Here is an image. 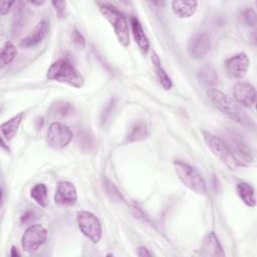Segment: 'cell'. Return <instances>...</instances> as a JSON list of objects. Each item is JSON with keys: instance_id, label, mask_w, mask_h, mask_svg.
I'll list each match as a JSON object with an SVG mask.
<instances>
[{"instance_id": "cell-28", "label": "cell", "mask_w": 257, "mask_h": 257, "mask_svg": "<svg viewBox=\"0 0 257 257\" xmlns=\"http://www.w3.org/2000/svg\"><path fill=\"white\" fill-rule=\"evenodd\" d=\"M52 5L55 7V10H56L57 14L59 15V17H62L64 10H65L66 3L64 1H53Z\"/></svg>"}, {"instance_id": "cell-14", "label": "cell", "mask_w": 257, "mask_h": 257, "mask_svg": "<svg viewBox=\"0 0 257 257\" xmlns=\"http://www.w3.org/2000/svg\"><path fill=\"white\" fill-rule=\"evenodd\" d=\"M200 255L206 257L225 256V252L223 251V248L214 232L208 233L203 239L200 248Z\"/></svg>"}, {"instance_id": "cell-21", "label": "cell", "mask_w": 257, "mask_h": 257, "mask_svg": "<svg viewBox=\"0 0 257 257\" xmlns=\"http://www.w3.org/2000/svg\"><path fill=\"white\" fill-rule=\"evenodd\" d=\"M236 191H237L239 198L242 200V202L244 204H246L249 207H254L256 205L255 193H254V189L252 188L251 185H249L245 182H240L237 184Z\"/></svg>"}, {"instance_id": "cell-3", "label": "cell", "mask_w": 257, "mask_h": 257, "mask_svg": "<svg viewBox=\"0 0 257 257\" xmlns=\"http://www.w3.org/2000/svg\"><path fill=\"white\" fill-rule=\"evenodd\" d=\"M99 11L112 26L118 42L123 47H127L130 45V31L128 23L124 15L114 6L108 4H100Z\"/></svg>"}, {"instance_id": "cell-27", "label": "cell", "mask_w": 257, "mask_h": 257, "mask_svg": "<svg viewBox=\"0 0 257 257\" xmlns=\"http://www.w3.org/2000/svg\"><path fill=\"white\" fill-rule=\"evenodd\" d=\"M243 19L245 21V23L248 25V26H251V27H255L256 24H257V16H256V13L254 10L248 8V9H245L243 11Z\"/></svg>"}, {"instance_id": "cell-24", "label": "cell", "mask_w": 257, "mask_h": 257, "mask_svg": "<svg viewBox=\"0 0 257 257\" xmlns=\"http://www.w3.org/2000/svg\"><path fill=\"white\" fill-rule=\"evenodd\" d=\"M17 54V49L15 47V45L10 42V41H6L4 43V45L2 46L1 52H0V64L1 66H5L9 63H11L14 58L16 57Z\"/></svg>"}, {"instance_id": "cell-9", "label": "cell", "mask_w": 257, "mask_h": 257, "mask_svg": "<svg viewBox=\"0 0 257 257\" xmlns=\"http://www.w3.org/2000/svg\"><path fill=\"white\" fill-rule=\"evenodd\" d=\"M224 142L233 156L237 166L248 167L253 163L254 157L250 149L243 142L236 139L234 136H228Z\"/></svg>"}, {"instance_id": "cell-10", "label": "cell", "mask_w": 257, "mask_h": 257, "mask_svg": "<svg viewBox=\"0 0 257 257\" xmlns=\"http://www.w3.org/2000/svg\"><path fill=\"white\" fill-rule=\"evenodd\" d=\"M249 66H250V59L247 56V54L244 52L237 53L227 58L226 61L224 62L226 73L231 78H237V79H241L247 74L249 70Z\"/></svg>"}, {"instance_id": "cell-15", "label": "cell", "mask_w": 257, "mask_h": 257, "mask_svg": "<svg viewBox=\"0 0 257 257\" xmlns=\"http://www.w3.org/2000/svg\"><path fill=\"white\" fill-rule=\"evenodd\" d=\"M48 31H49V22L46 20H43L33 29V31H31L30 34H28L25 38L21 40L20 45L25 48L33 47L43 40V38L46 36Z\"/></svg>"}, {"instance_id": "cell-22", "label": "cell", "mask_w": 257, "mask_h": 257, "mask_svg": "<svg viewBox=\"0 0 257 257\" xmlns=\"http://www.w3.org/2000/svg\"><path fill=\"white\" fill-rule=\"evenodd\" d=\"M152 61L155 67V71L157 74V77L161 83V85L166 89H171L173 86V82L171 77L168 75V73L166 72V70L163 68V66L161 65V61L159 56L157 55V53H153L152 55Z\"/></svg>"}, {"instance_id": "cell-7", "label": "cell", "mask_w": 257, "mask_h": 257, "mask_svg": "<svg viewBox=\"0 0 257 257\" xmlns=\"http://www.w3.org/2000/svg\"><path fill=\"white\" fill-rule=\"evenodd\" d=\"M78 228L81 233L92 243H98L101 239L102 229L99 219L91 212L80 210L76 215Z\"/></svg>"}, {"instance_id": "cell-12", "label": "cell", "mask_w": 257, "mask_h": 257, "mask_svg": "<svg viewBox=\"0 0 257 257\" xmlns=\"http://www.w3.org/2000/svg\"><path fill=\"white\" fill-rule=\"evenodd\" d=\"M234 99L244 107H252L256 100V90L255 87L245 81L237 82L233 88Z\"/></svg>"}, {"instance_id": "cell-8", "label": "cell", "mask_w": 257, "mask_h": 257, "mask_svg": "<svg viewBox=\"0 0 257 257\" xmlns=\"http://www.w3.org/2000/svg\"><path fill=\"white\" fill-rule=\"evenodd\" d=\"M47 231L40 224L30 225L21 238V246L25 252L32 253L37 251L46 241Z\"/></svg>"}, {"instance_id": "cell-25", "label": "cell", "mask_w": 257, "mask_h": 257, "mask_svg": "<svg viewBox=\"0 0 257 257\" xmlns=\"http://www.w3.org/2000/svg\"><path fill=\"white\" fill-rule=\"evenodd\" d=\"M73 111V105L70 102L64 100H58L54 102L50 107V112L57 116H67Z\"/></svg>"}, {"instance_id": "cell-23", "label": "cell", "mask_w": 257, "mask_h": 257, "mask_svg": "<svg viewBox=\"0 0 257 257\" xmlns=\"http://www.w3.org/2000/svg\"><path fill=\"white\" fill-rule=\"evenodd\" d=\"M30 197L41 207L45 208L48 204L47 200V188L44 184L38 183L35 184L31 191H30Z\"/></svg>"}, {"instance_id": "cell-29", "label": "cell", "mask_w": 257, "mask_h": 257, "mask_svg": "<svg viewBox=\"0 0 257 257\" xmlns=\"http://www.w3.org/2000/svg\"><path fill=\"white\" fill-rule=\"evenodd\" d=\"M72 38H73V42H74L76 45H78V46H80V47H84V43H85L84 38H83V36H82L77 30H75V31L73 32Z\"/></svg>"}, {"instance_id": "cell-32", "label": "cell", "mask_w": 257, "mask_h": 257, "mask_svg": "<svg viewBox=\"0 0 257 257\" xmlns=\"http://www.w3.org/2000/svg\"><path fill=\"white\" fill-rule=\"evenodd\" d=\"M138 256L140 257H145V256H152L153 254L146 248V247H139L138 248V252H137Z\"/></svg>"}, {"instance_id": "cell-6", "label": "cell", "mask_w": 257, "mask_h": 257, "mask_svg": "<svg viewBox=\"0 0 257 257\" xmlns=\"http://www.w3.org/2000/svg\"><path fill=\"white\" fill-rule=\"evenodd\" d=\"M72 138L73 134L66 124L54 121L48 126L45 142L46 145L53 150H62L69 145Z\"/></svg>"}, {"instance_id": "cell-18", "label": "cell", "mask_w": 257, "mask_h": 257, "mask_svg": "<svg viewBox=\"0 0 257 257\" xmlns=\"http://www.w3.org/2000/svg\"><path fill=\"white\" fill-rule=\"evenodd\" d=\"M23 117H24V113L23 112H19L18 114L12 116L11 118H9L8 120H6L5 122H3L1 124L2 136L7 141L12 140L16 136Z\"/></svg>"}, {"instance_id": "cell-17", "label": "cell", "mask_w": 257, "mask_h": 257, "mask_svg": "<svg viewBox=\"0 0 257 257\" xmlns=\"http://www.w3.org/2000/svg\"><path fill=\"white\" fill-rule=\"evenodd\" d=\"M198 8L197 1H173V12L180 18H189L193 16Z\"/></svg>"}, {"instance_id": "cell-30", "label": "cell", "mask_w": 257, "mask_h": 257, "mask_svg": "<svg viewBox=\"0 0 257 257\" xmlns=\"http://www.w3.org/2000/svg\"><path fill=\"white\" fill-rule=\"evenodd\" d=\"M13 4H14V1H11V2L2 1V2L0 3V12H1V15L7 14Z\"/></svg>"}, {"instance_id": "cell-16", "label": "cell", "mask_w": 257, "mask_h": 257, "mask_svg": "<svg viewBox=\"0 0 257 257\" xmlns=\"http://www.w3.org/2000/svg\"><path fill=\"white\" fill-rule=\"evenodd\" d=\"M131 27H132V33L134 35L136 43L144 52H147L150 47V42L147 35L145 34V31L143 29L141 22L137 17H134V16L131 17Z\"/></svg>"}, {"instance_id": "cell-5", "label": "cell", "mask_w": 257, "mask_h": 257, "mask_svg": "<svg viewBox=\"0 0 257 257\" xmlns=\"http://www.w3.org/2000/svg\"><path fill=\"white\" fill-rule=\"evenodd\" d=\"M202 136H203L204 142L206 143L211 153L217 159H219L229 170H235L238 167L227 145L222 139L206 131H202Z\"/></svg>"}, {"instance_id": "cell-13", "label": "cell", "mask_w": 257, "mask_h": 257, "mask_svg": "<svg viewBox=\"0 0 257 257\" xmlns=\"http://www.w3.org/2000/svg\"><path fill=\"white\" fill-rule=\"evenodd\" d=\"M211 46L210 37L206 33H199L193 36L188 43V52L194 59L203 58Z\"/></svg>"}, {"instance_id": "cell-2", "label": "cell", "mask_w": 257, "mask_h": 257, "mask_svg": "<svg viewBox=\"0 0 257 257\" xmlns=\"http://www.w3.org/2000/svg\"><path fill=\"white\" fill-rule=\"evenodd\" d=\"M46 77L49 80L64 83L76 88H80L84 85L83 76L67 59L64 58L57 59L50 65Z\"/></svg>"}, {"instance_id": "cell-1", "label": "cell", "mask_w": 257, "mask_h": 257, "mask_svg": "<svg viewBox=\"0 0 257 257\" xmlns=\"http://www.w3.org/2000/svg\"><path fill=\"white\" fill-rule=\"evenodd\" d=\"M207 96L211 103L230 119L248 130H254V121L234 98L216 88L208 89Z\"/></svg>"}, {"instance_id": "cell-31", "label": "cell", "mask_w": 257, "mask_h": 257, "mask_svg": "<svg viewBox=\"0 0 257 257\" xmlns=\"http://www.w3.org/2000/svg\"><path fill=\"white\" fill-rule=\"evenodd\" d=\"M34 212H32V211H27L25 214H23L22 215V217H21V223L22 224H27V223H29V222H31L34 218Z\"/></svg>"}, {"instance_id": "cell-11", "label": "cell", "mask_w": 257, "mask_h": 257, "mask_svg": "<svg viewBox=\"0 0 257 257\" xmlns=\"http://www.w3.org/2000/svg\"><path fill=\"white\" fill-rule=\"evenodd\" d=\"M77 193L74 185L67 181H61L57 184L54 195V202L58 206L71 207L76 203Z\"/></svg>"}, {"instance_id": "cell-19", "label": "cell", "mask_w": 257, "mask_h": 257, "mask_svg": "<svg viewBox=\"0 0 257 257\" xmlns=\"http://www.w3.org/2000/svg\"><path fill=\"white\" fill-rule=\"evenodd\" d=\"M148 136H149V128L147 123L143 120H138L128 130V133L126 135V141L128 143L142 142L145 139H147Z\"/></svg>"}, {"instance_id": "cell-20", "label": "cell", "mask_w": 257, "mask_h": 257, "mask_svg": "<svg viewBox=\"0 0 257 257\" xmlns=\"http://www.w3.org/2000/svg\"><path fill=\"white\" fill-rule=\"evenodd\" d=\"M199 80L209 87H214L219 82V76L217 71L211 65H204L198 72Z\"/></svg>"}, {"instance_id": "cell-26", "label": "cell", "mask_w": 257, "mask_h": 257, "mask_svg": "<svg viewBox=\"0 0 257 257\" xmlns=\"http://www.w3.org/2000/svg\"><path fill=\"white\" fill-rule=\"evenodd\" d=\"M77 144L79 148L84 152H91L94 145L92 142V139L88 136L86 132H78L77 133Z\"/></svg>"}, {"instance_id": "cell-4", "label": "cell", "mask_w": 257, "mask_h": 257, "mask_svg": "<svg viewBox=\"0 0 257 257\" xmlns=\"http://www.w3.org/2000/svg\"><path fill=\"white\" fill-rule=\"evenodd\" d=\"M174 169L179 180L191 191L199 195H205L207 193L206 183L195 168L180 160H176L174 161Z\"/></svg>"}, {"instance_id": "cell-33", "label": "cell", "mask_w": 257, "mask_h": 257, "mask_svg": "<svg viewBox=\"0 0 257 257\" xmlns=\"http://www.w3.org/2000/svg\"><path fill=\"white\" fill-rule=\"evenodd\" d=\"M10 255H11L12 257H16V256H19V255H20L19 252H18V249H17L15 246H12V247H11V253H10Z\"/></svg>"}]
</instances>
